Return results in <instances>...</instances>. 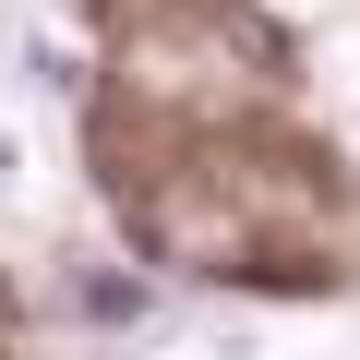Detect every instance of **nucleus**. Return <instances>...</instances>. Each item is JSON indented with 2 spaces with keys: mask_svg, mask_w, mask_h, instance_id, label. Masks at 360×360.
<instances>
[]
</instances>
